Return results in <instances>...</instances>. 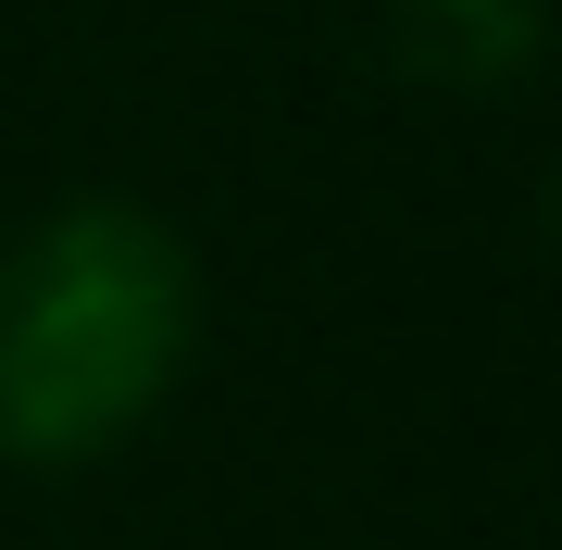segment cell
Segmentation results:
<instances>
[{"mask_svg":"<svg viewBox=\"0 0 562 550\" xmlns=\"http://www.w3.org/2000/svg\"><path fill=\"white\" fill-rule=\"evenodd\" d=\"M201 338V263L138 201H63L0 250V463H101Z\"/></svg>","mask_w":562,"mask_h":550,"instance_id":"cell-1","label":"cell"}]
</instances>
